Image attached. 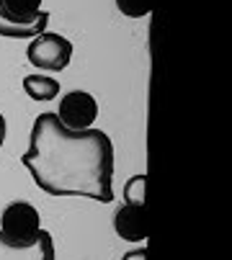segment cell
I'll return each mask as SVG.
<instances>
[{"instance_id": "6da1fadb", "label": "cell", "mask_w": 232, "mask_h": 260, "mask_svg": "<svg viewBox=\"0 0 232 260\" xmlns=\"http://www.w3.org/2000/svg\"><path fill=\"white\" fill-rule=\"evenodd\" d=\"M21 162L49 196L113 201V144L101 129H67L57 114H39Z\"/></svg>"}, {"instance_id": "7a4b0ae2", "label": "cell", "mask_w": 232, "mask_h": 260, "mask_svg": "<svg viewBox=\"0 0 232 260\" xmlns=\"http://www.w3.org/2000/svg\"><path fill=\"white\" fill-rule=\"evenodd\" d=\"M0 232L18 247H54L52 235L42 230V216L36 206L26 201H13L0 216Z\"/></svg>"}, {"instance_id": "3957f363", "label": "cell", "mask_w": 232, "mask_h": 260, "mask_svg": "<svg viewBox=\"0 0 232 260\" xmlns=\"http://www.w3.org/2000/svg\"><path fill=\"white\" fill-rule=\"evenodd\" d=\"M26 57L34 67H42V70H49V72H60L70 64L72 59V44L65 39L62 34H52V31H42L36 34L28 49H26Z\"/></svg>"}, {"instance_id": "277c9868", "label": "cell", "mask_w": 232, "mask_h": 260, "mask_svg": "<svg viewBox=\"0 0 232 260\" xmlns=\"http://www.w3.org/2000/svg\"><path fill=\"white\" fill-rule=\"evenodd\" d=\"M57 116L67 129H91L98 119V103L91 93L85 90H72L67 95H62L60 106H57Z\"/></svg>"}, {"instance_id": "5b68a950", "label": "cell", "mask_w": 232, "mask_h": 260, "mask_svg": "<svg viewBox=\"0 0 232 260\" xmlns=\"http://www.w3.org/2000/svg\"><path fill=\"white\" fill-rule=\"evenodd\" d=\"M113 230L127 242H144L147 232H150L147 230V206H144V201H139V204L124 201V206L113 216Z\"/></svg>"}, {"instance_id": "8992f818", "label": "cell", "mask_w": 232, "mask_h": 260, "mask_svg": "<svg viewBox=\"0 0 232 260\" xmlns=\"http://www.w3.org/2000/svg\"><path fill=\"white\" fill-rule=\"evenodd\" d=\"M0 260H54V247H18L0 232Z\"/></svg>"}, {"instance_id": "52a82bcc", "label": "cell", "mask_w": 232, "mask_h": 260, "mask_svg": "<svg viewBox=\"0 0 232 260\" xmlns=\"http://www.w3.org/2000/svg\"><path fill=\"white\" fill-rule=\"evenodd\" d=\"M23 90L34 101H54L60 93V83L44 75H28L23 78Z\"/></svg>"}, {"instance_id": "ba28073f", "label": "cell", "mask_w": 232, "mask_h": 260, "mask_svg": "<svg viewBox=\"0 0 232 260\" xmlns=\"http://www.w3.org/2000/svg\"><path fill=\"white\" fill-rule=\"evenodd\" d=\"M155 0H116V8H119L127 18H142L152 11Z\"/></svg>"}, {"instance_id": "9c48e42d", "label": "cell", "mask_w": 232, "mask_h": 260, "mask_svg": "<svg viewBox=\"0 0 232 260\" xmlns=\"http://www.w3.org/2000/svg\"><path fill=\"white\" fill-rule=\"evenodd\" d=\"M144 180H147V178H144L142 173L127 180V185H124V201H132V204L144 201Z\"/></svg>"}, {"instance_id": "30bf717a", "label": "cell", "mask_w": 232, "mask_h": 260, "mask_svg": "<svg viewBox=\"0 0 232 260\" xmlns=\"http://www.w3.org/2000/svg\"><path fill=\"white\" fill-rule=\"evenodd\" d=\"M0 36H8V39H34V36H31L28 31H23V28H18V26L8 23L3 16H0Z\"/></svg>"}, {"instance_id": "8fae6325", "label": "cell", "mask_w": 232, "mask_h": 260, "mask_svg": "<svg viewBox=\"0 0 232 260\" xmlns=\"http://www.w3.org/2000/svg\"><path fill=\"white\" fill-rule=\"evenodd\" d=\"M3 142H6V116L0 114V147H3Z\"/></svg>"}]
</instances>
